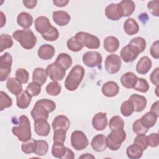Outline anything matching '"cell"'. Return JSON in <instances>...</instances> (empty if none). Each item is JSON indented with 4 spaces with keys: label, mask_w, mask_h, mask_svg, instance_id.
<instances>
[{
    "label": "cell",
    "mask_w": 159,
    "mask_h": 159,
    "mask_svg": "<svg viewBox=\"0 0 159 159\" xmlns=\"http://www.w3.org/2000/svg\"><path fill=\"white\" fill-rule=\"evenodd\" d=\"M56 109L55 102L48 99L38 100L30 111V115L34 120L37 119H47L48 114Z\"/></svg>",
    "instance_id": "1"
},
{
    "label": "cell",
    "mask_w": 159,
    "mask_h": 159,
    "mask_svg": "<svg viewBox=\"0 0 159 159\" xmlns=\"http://www.w3.org/2000/svg\"><path fill=\"white\" fill-rule=\"evenodd\" d=\"M84 73V69L82 66L75 65L66 77L64 83L65 88L70 91L77 89L83 79Z\"/></svg>",
    "instance_id": "2"
},
{
    "label": "cell",
    "mask_w": 159,
    "mask_h": 159,
    "mask_svg": "<svg viewBox=\"0 0 159 159\" xmlns=\"http://www.w3.org/2000/svg\"><path fill=\"white\" fill-rule=\"evenodd\" d=\"M12 37L26 50L32 49L37 43V37L29 29L16 30L12 34Z\"/></svg>",
    "instance_id": "3"
},
{
    "label": "cell",
    "mask_w": 159,
    "mask_h": 159,
    "mask_svg": "<svg viewBox=\"0 0 159 159\" xmlns=\"http://www.w3.org/2000/svg\"><path fill=\"white\" fill-rule=\"evenodd\" d=\"M19 125L12 129V134L16 136L20 142L27 141L32 138L30 122L28 117L25 115H21L18 119Z\"/></svg>",
    "instance_id": "4"
},
{
    "label": "cell",
    "mask_w": 159,
    "mask_h": 159,
    "mask_svg": "<svg viewBox=\"0 0 159 159\" xmlns=\"http://www.w3.org/2000/svg\"><path fill=\"white\" fill-rule=\"evenodd\" d=\"M84 47L89 49H98L100 47V40L98 37L86 32H78L75 36Z\"/></svg>",
    "instance_id": "5"
},
{
    "label": "cell",
    "mask_w": 159,
    "mask_h": 159,
    "mask_svg": "<svg viewBox=\"0 0 159 159\" xmlns=\"http://www.w3.org/2000/svg\"><path fill=\"white\" fill-rule=\"evenodd\" d=\"M126 139V133L124 129L119 131H111L106 137L107 147L112 151L118 150Z\"/></svg>",
    "instance_id": "6"
},
{
    "label": "cell",
    "mask_w": 159,
    "mask_h": 159,
    "mask_svg": "<svg viewBox=\"0 0 159 159\" xmlns=\"http://www.w3.org/2000/svg\"><path fill=\"white\" fill-rule=\"evenodd\" d=\"M71 144L76 150H83L89 145V140L86 134L81 130H75L71 133Z\"/></svg>",
    "instance_id": "7"
},
{
    "label": "cell",
    "mask_w": 159,
    "mask_h": 159,
    "mask_svg": "<svg viewBox=\"0 0 159 159\" xmlns=\"http://www.w3.org/2000/svg\"><path fill=\"white\" fill-rule=\"evenodd\" d=\"M12 64V55L5 52L0 57V81H4L8 78L11 72Z\"/></svg>",
    "instance_id": "8"
},
{
    "label": "cell",
    "mask_w": 159,
    "mask_h": 159,
    "mask_svg": "<svg viewBox=\"0 0 159 159\" xmlns=\"http://www.w3.org/2000/svg\"><path fill=\"white\" fill-rule=\"evenodd\" d=\"M121 65V58L117 54L109 55L105 59V70L109 74L112 75L117 73L120 70Z\"/></svg>",
    "instance_id": "9"
},
{
    "label": "cell",
    "mask_w": 159,
    "mask_h": 159,
    "mask_svg": "<svg viewBox=\"0 0 159 159\" xmlns=\"http://www.w3.org/2000/svg\"><path fill=\"white\" fill-rule=\"evenodd\" d=\"M83 63L88 67L99 66L102 61L101 54L96 51H88L82 57Z\"/></svg>",
    "instance_id": "10"
},
{
    "label": "cell",
    "mask_w": 159,
    "mask_h": 159,
    "mask_svg": "<svg viewBox=\"0 0 159 159\" xmlns=\"http://www.w3.org/2000/svg\"><path fill=\"white\" fill-rule=\"evenodd\" d=\"M46 71L50 79L53 81H61L66 75V70L56 62L48 65L46 68Z\"/></svg>",
    "instance_id": "11"
},
{
    "label": "cell",
    "mask_w": 159,
    "mask_h": 159,
    "mask_svg": "<svg viewBox=\"0 0 159 159\" xmlns=\"http://www.w3.org/2000/svg\"><path fill=\"white\" fill-rule=\"evenodd\" d=\"M140 53L139 50L135 47L128 43L122 48L120 57L124 62L130 63L135 60Z\"/></svg>",
    "instance_id": "12"
},
{
    "label": "cell",
    "mask_w": 159,
    "mask_h": 159,
    "mask_svg": "<svg viewBox=\"0 0 159 159\" xmlns=\"http://www.w3.org/2000/svg\"><path fill=\"white\" fill-rule=\"evenodd\" d=\"M108 124V120L106 112H99L94 115L92 119V125L93 128L101 131L105 129Z\"/></svg>",
    "instance_id": "13"
},
{
    "label": "cell",
    "mask_w": 159,
    "mask_h": 159,
    "mask_svg": "<svg viewBox=\"0 0 159 159\" xmlns=\"http://www.w3.org/2000/svg\"><path fill=\"white\" fill-rule=\"evenodd\" d=\"M129 99L130 101L133 106L134 111L135 112H142L147 106V101L146 98L143 96L133 94L129 97Z\"/></svg>",
    "instance_id": "14"
},
{
    "label": "cell",
    "mask_w": 159,
    "mask_h": 159,
    "mask_svg": "<svg viewBox=\"0 0 159 159\" xmlns=\"http://www.w3.org/2000/svg\"><path fill=\"white\" fill-rule=\"evenodd\" d=\"M105 15L111 20H118L122 18V14L119 4L111 3L107 6L105 9Z\"/></svg>",
    "instance_id": "15"
},
{
    "label": "cell",
    "mask_w": 159,
    "mask_h": 159,
    "mask_svg": "<svg viewBox=\"0 0 159 159\" xmlns=\"http://www.w3.org/2000/svg\"><path fill=\"white\" fill-rule=\"evenodd\" d=\"M34 130L38 135L46 137L50 132V125L47 119H37L34 120Z\"/></svg>",
    "instance_id": "16"
},
{
    "label": "cell",
    "mask_w": 159,
    "mask_h": 159,
    "mask_svg": "<svg viewBox=\"0 0 159 159\" xmlns=\"http://www.w3.org/2000/svg\"><path fill=\"white\" fill-rule=\"evenodd\" d=\"M101 91L104 96L107 98H112L119 93V86L116 82L109 81L102 85Z\"/></svg>",
    "instance_id": "17"
},
{
    "label": "cell",
    "mask_w": 159,
    "mask_h": 159,
    "mask_svg": "<svg viewBox=\"0 0 159 159\" xmlns=\"http://www.w3.org/2000/svg\"><path fill=\"white\" fill-rule=\"evenodd\" d=\"M91 146L92 148L97 152L104 151L107 147L106 137L103 134H98L95 135L91 140Z\"/></svg>",
    "instance_id": "18"
},
{
    "label": "cell",
    "mask_w": 159,
    "mask_h": 159,
    "mask_svg": "<svg viewBox=\"0 0 159 159\" xmlns=\"http://www.w3.org/2000/svg\"><path fill=\"white\" fill-rule=\"evenodd\" d=\"M52 26L48 18L45 16H39L35 19L34 22L35 30L41 35L47 32Z\"/></svg>",
    "instance_id": "19"
},
{
    "label": "cell",
    "mask_w": 159,
    "mask_h": 159,
    "mask_svg": "<svg viewBox=\"0 0 159 159\" xmlns=\"http://www.w3.org/2000/svg\"><path fill=\"white\" fill-rule=\"evenodd\" d=\"M55 53V48L50 44H43L38 49L37 54L39 57L43 60L52 59Z\"/></svg>",
    "instance_id": "20"
},
{
    "label": "cell",
    "mask_w": 159,
    "mask_h": 159,
    "mask_svg": "<svg viewBox=\"0 0 159 159\" xmlns=\"http://www.w3.org/2000/svg\"><path fill=\"white\" fill-rule=\"evenodd\" d=\"M52 18L54 22L61 27L66 25L71 20L70 14L64 11H57L53 12Z\"/></svg>",
    "instance_id": "21"
},
{
    "label": "cell",
    "mask_w": 159,
    "mask_h": 159,
    "mask_svg": "<svg viewBox=\"0 0 159 159\" xmlns=\"http://www.w3.org/2000/svg\"><path fill=\"white\" fill-rule=\"evenodd\" d=\"M152 60L147 56L142 57L136 65V71L140 75H146L151 69Z\"/></svg>",
    "instance_id": "22"
},
{
    "label": "cell",
    "mask_w": 159,
    "mask_h": 159,
    "mask_svg": "<svg viewBox=\"0 0 159 159\" xmlns=\"http://www.w3.org/2000/svg\"><path fill=\"white\" fill-rule=\"evenodd\" d=\"M52 126L53 130L63 129L67 131L70 127V121L66 116L58 115L53 119L52 122Z\"/></svg>",
    "instance_id": "23"
},
{
    "label": "cell",
    "mask_w": 159,
    "mask_h": 159,
    "mask_svg": "<svg viewBox=\"0 0 159 159\" xmlns=\"http://www.w3.org/2000/svg\"><path fill=\"white\" fill-rule=\"evenodd\" d=\"M120 46V42L118 39L114 36H108L103 41V47L104 50L109 53L116 52Z\"/></svg>",
    "instance_id": "24"
},
{
    "label": "cell",
    "mask_w": 159,
    "mask_h": 159,
    "mask_svg": "<svg viewBox=\"0 0 159 159\" xmlns=\"http://www.w3.org/2000/svg\"><path fill=\"white\" fill-rule=\"evenodd\" d=\"M138 77L133 72H127L120 77V83L122 85L127 89H133Z\"/></svg>",
    "instance_id": "25"
},
{
    "label": "cell",
    "mask_w": 159,
    "mask_h": 159,
    "mask_svg": "<svg viewBox=\"0 0 159 159\" xmlns=\"http://www.w3.org/2000/svg\"><path fill=\"white\" fill-rule=\"evenodd\" d=\"M118 4L120 8L122 17H129L135 11V4L133 1L122 0Z\"/></svg>",
    "instance_id": "26"
},
{
    "label": "cell",
    "mask_w": 159,
    "mask_h": 159,
    "mask_svg": "<svg viewBox=\"0 0 159 159\" xmlns=\"http://www.w3.org/2000/svg\"><path fill=\"white\" fill-rule=\"evenodd\" d=\"M6 88L14 95H18L23 91V87L16 78H9L6 81Z\"/></svg>",
    "instance_id": "27"
},
{
    "label": "cell",
    "mask_w": 159,
    "mask_h": 159,
    "mask_svg": "<svg viewBox=\"0 0 159 159\" xmlns=\"http://www.w3.org/2000/svg\"><path fill=\"white\" fill-rule=\"evenodd\" d=\"M17 22L24 29H27L32 25L33 17L29 13L22 12L17 17Z\"/></svg>",
    "instance_id": "28"
},
{
    "label": "cell",
    "mask_w": 159,
    "mask_h": 159,
    "mask_svg": "<svg viewBox=\"0 0 159 159\" xmlns=\"http://www.w3.org/2000/svg\"><path fill=\"white\" fill-rule=\"evenodd\" d=\"M124 32L129 35H133L139 31V25L133 18H128L124 23Z\"/></svg>",
    "instance_id": "29"
},
{
    "label": "cell",
    "mask_w": 159,
    "mask_h": 159,
    "mask_svg": "<svg viewBox=\"0 0 159 159\" xmlns=\"http://www.w3.org/2000/svg\"><path fill=\"white\" fill-rule=\"evenodd\" d=\"M32 101V96L26 91H23L16 96V104L20 109L27 108Z\"/></svg>",
    "instance_id": "30"
},
{
    "label": "cell",
    "mask_w": 159,
    "mask_h": 159,
    "mask_svg": "<svg viewBox=\"0 0 159 159\" xmlns=\"http://www.w3.org/2000/svg\"><path fill=\"white\" fill-rule=\"evenodd\" d=\"M47 76L46 69L41 67L36 68L34 70L32 73V81L42 86L46 82Z\"/></svg>",
    "instance_id": "31"
},
{
    "label": "cell",
    "mask_w": 159,
    "mask_h": 159,
    "mask_svg": "<svg viewBox=\"0 0 159 159\" xmlns=\"http://www.w3.org/2000/svg\"><path fill=\"white\" fill-rule=\"evenodd\" d=\"M158 116L152 111L146 112L141 118H140L142 124L146 128L149 129L153 127L158 119Z\"/></svg>",
    "instance_id": "32"
},
{
    "label": "cell",
    "mask_w": 159,
    "mask_h": 159,
    "mask_svg": "<svg viewBox=\"0 0 159 159\" xmlns=\"http://www.w3.org/2000/svg\"><path fill=\"white\" fill-rule=\"evenodd\" d=\"M55 62L66 70L71 67L73 63V60L71 56L68 53H61L58 55Z\"/></svg>",
    "instance_id": "33"
},
{
    "label": "cell",
    "mask_w": 159,
    "mask_h": 159,
    "mask_svg": "<svg viewBox=\"0 0 159 159\" xmlns=\"http://www.w3.org/2000/svg\"><path fill=\"white\" fill-rule=\"evenodd\" d=\"M143 152L142 149L135 143L128 146L126 149L127 156L130 159H138L141 158L143 155Z\"/></svg>",
    "instance_id": "34"
},
{
    "label": "cell",
    "mask_w": 159,
    "mask_h": 159,
    "mask_svg": "<svg viewBox=\"0 0 159 159\" xmlns=\"http://www.w3.org/2000/svg\"><path fill=\"white\" fill-rule=\"evenodd\" d=\"M124 120L119 116L112 117L109 120V127L111 131H119L122 130L124 127Z\"/></svg>",
    "instance_id": "35"
},
{
    "label": "cell",
    "mask_w": 159,
    "mask_h": 159,
    "mask_svg": "<svg viewBox=\"0 0 159 159\" xmlns=\"http://www.w3.org/2000/svg\"><path fill=\"white\" fill-rule=\"evenodd\" d=\"M67 147H66L63 143H53L52 148V154L54 157L64 159Z\"/></svg>",
    "instance_id": "36"
},
{
    "label": "cell",
    "mask_w": 159,
    "mask_h": 159,
    "mask_svg": "<svg viewBox=\"0 0 159 159\" xmlns=\"http://www.w3.org/2000/svg\"><path fill=\"white\" fill-rule=\"evenodd\" d=\"M37 140L34 139H30L27 141L22 142L21 145V150L25 154H30L34 153L36 148Z\"/></svg>",
    "instance_id": "37"
},
{
    "label": "cell",
    "mask_w": 159,
    "mask_h": 159,
    "mask_svg": "<svg viewBox=\"0 0 159 159\" xmlns=\"http://www.w3.org/2000/svg\"><path fill=\"white\" fill-rule=\"evenodd\" d=\"M45 91L48 94L52 96H56L60 94L61 86L57 81H53L47 85Z\"/></svg>",
    "instance_id": "38"
},
{
    "label": "cell",
    "mask_w": 159,
    "mask_h": 159,
    "mask_svg": "<svg viewBox=\"0 0 159 159\" xmlns=\"http://www.w3.org/2000/svg\"><path fill=\"white\" fill-rule=\"evenodd\" d=\"M13 45L12 37L8 34H1L0 36V52L10 48Z\"/></svg>",
    "instance_id": "39"
},
{
    "label": "cell",
    "mask_w": 159,
    "mask_h": 159,
    "mask_svg": "<svg viewBox=\"0 0 159 159\" xmlns=\"http://www.w3.org/2000/svg\"><path fill=\"white\" fill-rule=\"evenodd\" d=\"M48 150V144L43 140H37L36 148L34 153L39 156H43L47 154Z\"/></svg>",
    "instance_id": "40"
},
{
    "label": "cell",
    "mask_w": 159,
    "mask_h": 159,
    "mask_svg": "<svg viewBox=\"0 0 159 159\" xmlns=\"http://www.w3.org/2000/svg\"><path fill=\"white\" fill-rule=\"evenodd\" d=\"M16 78L20 84H25L28 82L29 79V72L23 68H19L16 70L15 73Z\"/></svg>",
    "instance_id": "41"
},
{
    "label": "cell",
    "mask_w": 159,
    "mask_h": 159,
    "mask_svg": "<svg viewBox=\"0 0 159 159\" xmlns=\"http://www.w3.org/2000/svg\"><path fill=\"white\" fill-rule=\"evenodd\" d=\"M68 48L73 52H78L83 49L84 46L73 36L70 38L66 42Z\"/></svg>",
    "instance_id": "42"
},
{
    "label": "cell",
    "mask_w": 159,
    "mask_h": 159,
    "mask_svg": "<svg viewBox=\"0 0 159 159\" xmlns=\"http://www.w3.org/2000/svg\"><path fill=\"white\" fill-rule=\"evenodd\" d=\"M12 104V100L7 93L1 91L0 92V111H3L6 108L11 107Z\"/></svg>",
    "instance_id": "43"
},
{
    "label": "cell",
    "mask_w": 159,
    "mask_h": 159,
    "mask_svg": "<svg viewBox=\"0 0 159 159\" xmlns=\"http://www.w3.org/2000/svg\"><path fill=\"white\" fill-rule=\"evenodd\" d=\"M42 37L45 40L53 42L57 40L58 39L59 32L56 27L52 26L47 32L42 34Z\"/></svg>",
    "instance_id": "44"
},
{
    "label": "cell",
    "mask_w": 159,
    "mask_h": 159,
    "mask_svg": "<svg viewBox=\"0 0 159 159\" xmlns=\"http://www.w3.org/2000/svg\"><path fill=\"white\" fill-rule=\"evenodd\" d=\"M150 88L148 81L142 78H138L136 83L134 87V89L140 93H147Z\"/></svg>",
    "instance_id": "45"
},
{
    "label": "cell",
    "mask_w": 159,
    "mask_h": 159,
    "mask_svg": "<svg viewBox=\"0 0 159 159\" xmlns=\"http://www.w3.org/2000/svg\"><path fill=\"white\" fill-rule=\"evenodd\" d=\"M129 44L132 45L135 47L139 50L140 53L143 52L145 50L147 46L145 40L141 37H136L133 38L129 42Z\"/></svg>",
    "instance_id": "46"
},
{
    "label": "cell",
    "mask_w": 159,
    "mask_h": 159,
    "mask_svg": "<svg viewBox=\"0 0 159 159\" xmlns=\"http://www.w3.org/2000/svg\"><path fill=\"white\" fill-rule=\"evenodd\" d=\"M66 137V131L63 129L53 130V143H64Z\"/></svg>",
    "instance_id": "47"
},
{
    "label": "cell",
    "mask_w": 159,
    "mask_h": 159,
    "mask_svg": "<svg viewBox=\"0 0 159 159\" xmlns=\"http://www.w3.org/2000/svg\"><path fill=\"white\" fill-rule=\"evenodd\" d=\"M133 112V106L129 99L122 103L120 106V112L122 116L124 117H129L132 114Z\"/></svg>",
    "instance_id": "48"
},
{
    "label": "cell",
    "mask_w": 159,
    "mask_h": 159,
    "mask_svg": "<svg viewBox=\"0 0 159 159\" xmlns=\"http://www.w3.org/2000/svg\"><path fill=\"white\" fill-rule=\"evenodd\" d=\"M41 85L35 83V82H31L30 83L27 88H26V91L32 96H38L40 92H41Z\"/></svg>",
    "instance_id": "49"
},
{
    "label": "cell",
    "mask_w": 159,
    "mask_h": 159,
    "mask_svg": "<svg viewBox=\"0 0 159 159\" xmlns=\"http://www.w3.org/2000/svg\"><path fill=\"white\" fill-rule=\"evenodd\" d=\"M148 129L145 127L141 123L140 119H137L132 124V130L137 135L145 134L148 132Z\"/></svg>",
    "instance_id": "50"
},
{
    "label": "cell",
    "mask_w": 159,
    "mask_h": 159,
    "mask_svg": "<svg viewBox=\"0 0 159 159\" xmlns=\"http://www.w3.org/2000/svg\"><path fill=\"white\" fill-rule=\"evenodd\" d=\"M134 143L140 147L143 151L145 150L148 147L147 142V135L145 134L137 135L134 140Z\"/></svg>",
    "instance_id": "51"
},
{
    "label": "cell",
    "mask_w": 159,
    "mask_h": 159,
    "mask_svg": "<svg viewBox=\"0 0 159 159\" xmlns=\"http://www.w3.org/2000/svg\"><path fill=\"white\" fill-rule=\"evenodd\" d=\"M147 8L152 15L155 17L159 16V1H152L147 3Z\"/></svg>",
    "instance_id": "52"
},
{
    "label": "cell",
    "mask_w": 159,
    "mask_h": 159,
    "mask_svg": "<svg viewBox=\"0 0 159 159\" xmlns=\"http://www.w3.org/2000/svg\"><path fill=\"white\" fill-rule=\"evenodd\" d=\"M147 142L148 145L151 147H157L159 144V139L158 133H152L147 136Z\"/></svg>",
    "instance_id": "53"
},
{
    "label": "cell",
    "mask_w": 159,
    "mask_h": 159,
    "mask_svg": "<svg viewBox=\"0 0 159 159\" xmlns=\"http://www.w3.org/2000/svg\"><path fill=\"white\" fill-rule=\"evenodd\" d=\"M150 53L151 56L155 59H158L159 58V41L156 40L154 42L150 48Z\"/></svg>",
    "instance_id": "54"
},
{
    "label": "cell",
    "mask_w": 159,
    "mask_h": 159,
    "mask_svg": "<svg viewBox=\"0 0 159 159\" xmlns=\"http://www.w3.org/2000/svg\"><path fill=\"white\" fill-rule=\"evenodd\" d=\"M158 74H159V68H155L150 75V80L151 83L155 86H158Z\"/></svg>",
    "instance_id": "55"
},
{
    "label": "cell",
    "mask_w": 159,
    "mask_h": 159,
    "mask_svg": "<svg viewBox=\"0 0 159 159\" xmlns=\"http://www.w3.org/2000/svg\"><path fill=\"white\" fill-rule=\"evenodd\" d=\"M22 3L24 4V6L28 9H34L37 4V1L36 0H24L22 1Z\"/></svg>",
    "instance_id": "56"
},
{
    "label": "cell",
    "mask_w": 159,
    "mask_h": 159,
    "mask_svg": "<svg viewBox=\"0 0 159 159\" xmlns=\"http://www.w3.org/2000/svg\"><path fill=\"white\" fill-rule=\"evenodd\" d=\"M69 1L68 0H53V3L55 6L59 7H63L68 4Z\"/></svg>",
    "instance_id": "57"
},
{
    "label": "cell",
    "mask_w": 159,
    "mask_h": 159,
    "mask_svg": "<svg viewBox=\"0 0 159 159\" xmlns=\"http://www.w3.org/2000/svg\"><path fill=\"white\" fill-rule=\"evenodd\" d=\"M158 104H159V101H157L156 102H155L151 106L150 108V111L153 112V113H155L158 117L159 116V109H158Z\"/></svg>",
    "instance_id": "58"
},
{
    "label": "cell",
    "mask_w": 159,
    "mask_h": 159,
    "mask_svg": "<svg viewBox=\"0 0 159 159\" xmlns=\"http://www.w3.org/2000/svg\"><path fill=\"white\" fill-rule=\"evenodd\" d=\"M75 158V154L73 152L70 150V148H67V151L66 153V155L65 156L64 158H67V159H73Z\"/></svg>",
    "instance_id": "59"
},
{
    "label": "cell",
    "mask_w": 159,
    "mask_h": 159,
    "mask_svg": "<svg viewBox=\"0 0 159 159\" xmlns=\"http://www.w3.org/2000/svg\"><path fill=\"white\" fill-rule=\"evenodd\" d=\"M0 16H1V28L3 27L6 22V18L5 15L4 14L2 11L0 12Z\"/></svg>",
    "instance_id": "60"
},
{
    "label": "cell",
    "mask_w": 159,
    "mask_h": 159,
    "mask_svg": "<svg viewBox=\"0 0 159 159\" xmlns=\"http://www.w3.org/2000/svg\"><path fill=\"white\" fill-rule=\"evenodd\" d=\"M79 158H95V157L91 153H83L81 156L79 157Z\"/></svg>",
    "instance_id": "61"
},
{
    "label": "cell",
    "mask_w": 159,
    "mask_h": 159,
    "mask_svg": "<svg viewBox=\"0 0 159 159\" xmlns=\"http://www.w3.org/2000/svg\"><path fill=\"white\" fill-rule=\"evenodd\" d=\"M158 86H156V88H155V94L158 97Z\"/></svg>",
    "instance_id": "62"
}]
</instances>
